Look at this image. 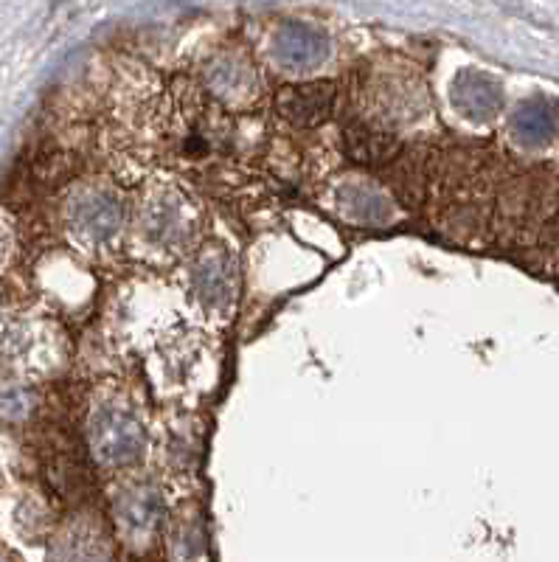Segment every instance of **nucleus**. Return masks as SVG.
<instances>
[{
  "mask_svg": "<svg viewBox=\"0 0 559 562\" xmlns=\"http://www.w3.org/2000/svg\"><path fill=\"white\" fill-rule=\"evenodd\" d=\"M116 515L127 532H155V526L163 518L161 495L149 484H133V487L121 489V495L116 498Z\"/></svg>",
  "mask_w": 559,
  "mask_h": 562,
  "instance_id": "1a4fd4ad",
  "label": "nucleus"
},
{
  "mask_svg": "<svg viewBox=\"0 0 559 562\" xmlns=\"http://www.w3.org/2000/svg\"><path fill=\"white\" fill-rule=\"evenodd\" d=\"M340 211L346 220L357 222V225H383L391 220V206L383 194L374 192L366 183H352L343 186L338 192Z\"/></svg>",
  "mask_w": 559,
  "mask_h": 562,
  "instance_id": "9d476101",
  "label": "nucleus"
},
{
  "mask_svg": "<svg viewBox=\"0 0 559 562\" xmlns=\"http://www.w3.org/2000/svg\"><path fill=\"white\" fill-rule=\"evenodd\" d=\"M512 133L523 147H540L554 135V113L543 102L523 104L512 116Z\"/></svg>",
  "mask_w": 559,
  "mask_h": 562,
  "instance_id": "ddd939ff",
  "label": "nucleus"
},
{
  "mask_svg": "<svg viewBox=\"0 0 559 562\" xmlns=\"http://www.w3.org/2000/svg\"><path fill=\"white\" fill-rule=\"evenodd\" d=\"M338 90L329 82L290 85L279 93V113L295 127H318L332 116Z\"/></svg>",
  "mask_w": 559,
  "mask_h": 562,
  "instance_id": "20e7f679",
  "label": "nucleus"
},
{
  "mask_svg": "<svg viewBox=\"0 0 559 562\" xmlns=\"http://www.w3.org/2000/svg\"><path fill=\"white\" fill-rule=\"evenodd\" d=\"M197 217L177 194L152 197L144 208V234L161 248H183L194 237Z\"/></svg>",
  "mask_w": 559,
  "mask_h": 562,
  "instance_id": "7ed1b4c3",
  "label": "nucleus"
},
{
  "mask_svg": "<svg viewBox=\"0 0 559 562\" xmlns=\"http://www.w3.org/2000/svg\"><path fill=\"white\" fill-rule=\"evenodd\" d=\"M273 57L290 71L315 68L329 57V40L307 23H287L273 37Z\"/></svg>",
  "mask_w": 559,
  "mask_h": 562,
  "instance_id": "39448f33",
  "label": "nucleus"
},
{
  "mask_svg": "<svg viewBox=\"0 0 559 562\" xmlns=\"http://www.w3.org/2000/svg\"><path fill=\"white\" fill-rule=\"evenodd\" d=\"M192 281L194 290H197V298H200L203 304H208V307H217V310H220L225 304H231L236 276L228 253L222 251V248H217V245L206 248V251L197 256Z\"/></svg>",
  "mask_w": 559,
  "mask_h": 562,
  "instance_id": "423d86ee",
  "label": "nucleus"
},
{
  "mask_svg": "<svg viewBox=\"0 0 559 562\" xmlns=\"http://www.w3.org/2000/svg\"><path fill=\"white\" fill-rule=\"evenodd\" d=\"M206 85L211 88L214 96H220L225 102L228 99H239L242 102V99H248L253 90H256L253 88L256 76H253L251 65L225 57V60H217L214 65H208Z\"/></svg>",
  "mask_w": 559,
  "mask_h": 562,
  "instance_id": "f8f14e48",
  "label": "nucleus"
},
{
  "mask_svg": "<svg viewBox=\"0 0 559 562\" xmlns=\"http://www.w3.org/2000/svg\"><path fill=\"white\" fill-rule=\"evenodd\" d=\"M121 220H124V211H121L118 197L104 189H90L79 194L71 206V231L76 239L88 245H107L110 239H116L121 231Z\"/></svg>",
  "mask_w": 559,
  "mask_h": 562,
  "instance_id": "f03ea898",
  "label": "nucleus"
},
{
  "mask_svg": "<svg viewBox=\"0 0 559 562\" xmlns=\"http://www.w3.org/2000/svg\"><path fill=\"white\" fill-rule=\"evenodd\" d=\"M31 411V397L20 388H12L6 394H0V419H9V422H17Z\"/></svg>",
  "mask_w": 559,
  "mask_h": 562,
  "instance_id": "4468645a",
  "label": "nucleus"
},
{
  "mask_svg": "<svg viewBox=\"0 0 559 562\" xmlns=\"http://www.w3.org/2000/svg\"><path fill=\"white\" fill-rule=\"evenodd\" d=\"M343 147L354 163H366V166H383L394 161L402 149L397 135L388 133L383 124H371V121L349 124L343 130Z\"/></svg>",
  "mask_w": 559,
  "mask_h": 562,
  "instance_id": "6e6552de",
  "label": "nucleus"
},
{
  "mask_svg": "<svg viewBox=\"0 0 559 562\" xmlns=\"http://www.w3.org/2000/svg\"><path fill=\"white\" fill-rule=\"evenodd\" d=\"M147 444L144 425L130 408L104 402L90 416V450L104 467H127L141 459Z\"/></svg>",
  "mask_w": 559,
  "mask_h": 562,
  "instance_id": "f257e3e1",
  "label": "nucleus"
},
{
  "mask_svg": "<svg viewBox=\"0 0 559 562\" xmlns=\"http://www.w3.org/2000/svg\"><path fill=\"white\" fill-rule=\"evenodd\" d=\"M450 96H453V104H456L458 113H464L472 121L492 119L503 104L501 85L495 79H489L486 74H481V71H464V74H458Z\"/></svg>",
  "mask_w": 559,
  "mask_h": 562,
  "instance_id": "0eeeda50",
  "label": "nucleus"
},
{
  "mask_svg": "<svg viewBox=\"0 0 559 562\" xmlns=\"http://www.w3.org/2000/svg\"><path fill=\"white\" fill-rule=\"evenodd\" d=\"M391 183V192L394 197H399V203L405 206H419L422 197H425V183H427V163L425 155L419 149H411L405 155L394 158V169L388 175Z\"/></svg>",
  "mask_w": 559,
  "mask_h": 562,
  "instance_id": "9b49d317",
  "label": "nucleus"
}]
</instances>
